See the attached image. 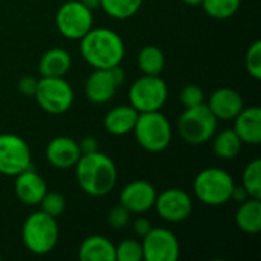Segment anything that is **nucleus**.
<instances>
[{
    "label": "nucleus",
    "mask_w": 261,
    "mask_h": 261,
    "mask_svg": "<svg viewBox=\"0 0 261 261\" xmlns=\"http://www.w3.org/2000/svg\"><path fill=\"white\" fill-rule=\"evenodd\" d=\"M80 52L93 69L119 66L125 55V44L119 34L109 28H92L80 38Z\"/></svg>",
    "instance_id": "1"
},
{
    "label": "nucleus",
    "mask_w": 261,
    "mask_h": 261,
    "mask_svg": "<svg viewBox=\"0 0 261 261\" xmlns=\"http://www.w3.org/2000/svg\"><path fill=\"white\" fill-rule=\"evenodd\" d=\"M73 168L80 188L92 197L106 196L116 185V165L112 158L101 153L99 150L95 153L81 154Z\"/></svg>",
    "instance_id": "2"
},
{
    "label": "nucleus",
    "mask_w": 261,
    "mask_h": 261,
    "mask_svg": "<svg viewBox=\"0 0 261 261\" xmlns=\"http://www.w3.org/2000/svg\"><path fill=\"white\" fill-rule=\"evenodd\" d=\"M60 231L55 217L40 211L29 214L21 228V240L24 248L35 255L52 252L58 243Z\"/></svg>",
    "instance_id": "3"
},
{
    "label": "nucleus",
    "mask_w": 261,
    "mask_h": 261,
    "mask_svg": "<svg viewBox=\"0 0 261 261\" xmlns=\"http://www.w3.org/2000/svg\"><path fill=\"white\" fill-rule=\"evenodd\" d=\"M136 142L150 153L164 151L173 138V128L165 115L161 110L156 112H142L138 115L135 128H133Z\"/></svg>",
    "instance_id": "4"
},
{
    "label": "nucleus",
    "mask_w": 261,
    "mask_h": 261,
    "mask_svg": "<svg viewBox=\"0 0 261 261\" xmlns=\"http://www.w3.org/2000/svg\"><path fill=\"white\" fill-rule=\"evenodd\" d=\"M236 182L232 176L222 168L202 170L194 182L193 190L196 197L208 206H222L231 200Z\"/></svg>",
    "instance_id": "5"
},
{
    "label": "nucleus",
    "mask_w": 261,
    "mask_h": 261,
    "mask_svg": "<svg viewBox=\"0 0 261 261\" xmlns=\"http://www.w3.org/2000/svg\"><path fill=\"white\" fill-rule=\"evenodd\" d=\"M177 130L185 142L191 145H200L214 136L217 130V118L205 102L194 107H185L179 118Z\"/></svg>",
    "instance_id": "6"
},
{
    "label": "nucleus",
    "mask_w": 261,
    "mask_h": 261,
    "mask_svg": "<svg viewBox=\"0 0 261 261\" xmlns=\"http://www.w3.org/2000/svg\"><path fill=\"white\" fill-rule=\"evenodd\" d=\"M34 96L37 104L50 115L66 113L75 99L73 89L64 76H41Z\"/></svg>",
    "instance_id": "7"
},
{
    "label": "nucleus",
    "mask_w": 261,
    "mask_h": 261,
    "mask_svg": "<svg viewBox=\"0 0 261 261\" xmlns=\"http://www.w3.org/2000/svg\"><path fill=\"white\" fill-rule=\"evenodd\" d=\"M168 99V86L161 75H142L128 90L130 106L139 113L161 110Z\"/></svg>",
    "instance_id": "8"
},
{
    "label": "nucleus",
    "mask_w": 261,
    "mask_h": 261,
    "mask_svg": "<svg viewBox=\"0 0 261 261\" xmlns=\"http://www.w3.org/2000/svg\"><path fill=\"white\" fill-rule=\"evenodd\" d=\"M55 24L63 37L80 40L93 28V11L80 0H69L58 8Z\"/></svg>",
    "instance_id": "9"
},
{
    "label": "nucleus",
    "mask_w": 261,
    "mask_h": 261,
    "mask_svg": "<svg viewBox=\"0 0 261 261\" xmlns=\"http://www.w3.org/2000/svg\"><path fill=\"white\" fill-rule=\"evenodd\" d=\"M31 168V150L28 142L14 133L0 135V174L17 176Z\"/></svg>",
    "instance_id": "10"
},
{
    "label": "nucleus",
    "mask_w": 261,
    "mask_h": 261,
    "mask_svg": "<svg viewBox=\"0 0 261 261\" xmlns=\"http://www.w3.org/2000/svg\"><path fill=\"white\" fill-rule=\"evenodd\" d=\"M141 243L145 261H177L180 257V243L167 228H151Z\"/></svg>",
    "instance_id": "11"
},
{
    "label": "nucleus",
    "mask_w": 261,
    "mask_h": 261,
    "mask_svg": "<svg viewBox=\"0 0 261 261\" xmlns=\"http://www.w3.org/2000/svg\"><path fill=\"white\" fill-rule=\"evenodd\" d=\"M124 76L121 66H115L112 69H95L84 84L87 99L93 104L109 102L115 96L118 87L124 83Z\"/></svg>",
    "instance_id": "12"
},
{
    "label": "nucleus",
    "mask_w": 261,
    "mask_h": 261,
    "mask_svg": "<svg viewBox=\"0 0 261 261\" xmlns=\"http://www.w3.org/2000/svg\"><path fill=\"white\" fill-rule=\"evenodd\" d=\"M161 219L168 223H179L190 217L193 211V200L185 190L167 188L156 196L154 206Z\"/></svg>",
    "instance_id": "13"
},
{
    "label": "nucleus",
    "mask_w": 261,
    "mask_h": 261,
    "mask_svg": "<svg viewBox=\"0 0 261 261\" xmlns=\"http://www.w3.org/2000/svg\"><path fill=\"white\" fill-rule=\"evenodd\" d=\"M156 188L147 180H133L125 185L119 194V205L130 214H144L154 206Z\"/></svg>",
    "instance_id": "14"
},
{
    "label": "nucleus",
    "mask_w": 261,
    "mask_h": 261,
    "mask_svg": "<svg viewBox=\"0 0 261 261\" xmlns=\"http://www.w3.org/2000/svg\"><path fill=\"white\" fill-rule=\"evenodd\" d=\"M205 104L217 121H232L243 109V98L232 87H219L210 95Z\"/></svg>",
    "instance_id": "15"
},
{
    "label": "nucleus",
    "mask_w": 261,
    "mask_h": 261,
    "mask_svg": "<svg viewBox=\"0 0 261 261\" xmlns=\"http://www.w3.org/2000/svg\"><path fill=\"white\" fill-rule=\"evenodd\" d=\"M80 158H81V151L78 142L69 136H57L50 139L46 147L47 162L58 170L73 168Z\"/></svg>",
    "instance_id": "16"
},
{
    "label": "nucleus",
    "mask_w": 261,
    "mask_h": 261,
    "mask_svg": "<svg viewBox=\"0 0 261 261\" xmlns=\"http://www.w3.org/2000/svg\"><path fill=\"white\" fill-rule=\"evenodd\" d=\"M14 190L17 199L21 203L28 206H35L40 205L41 199L47 193V185L40 174H37L32 168H28L15 176Z\"/></svg>",
    "instance_id": "17"
},
{
    "label": "nucleus",
    "mask_w": 261,
    "mask_h": 261,
    "mask_svg": "<svg viewBox=\"0 0 261 261\" xmlns=\"http://www.w3.org/2000/svg\"><path fill=\"white\" fill-rule=\"evenodd\" d=\"M232 121L234 132L243 144H261V109L258 106H251L248 109L243 107Z\"/></svg>",
    "instance_id": "18"
},
{
    "label": "nucleus",
    "mask_w": 261,
    "mask_h": 261,
    "mask_svg": "<svg viewBox=\"0 0 261 261\" xmlns=\"http://www.w3.org/2000/svg\"><path fill=\"white\" fill-rule=\"evenodd\" d=\"M139 112L132 106H116L104 116V127L110 135L122 136L132 133Z\"/></svg>",
    "instance_id": "19"
},
{
    "label": "nucleus",
    "mask_w": 261,
    "mask_h": 261,
    "mask_svg": "<svg viewBox=\"0 0 261 261\" xmlns=\"http://www.w3.org/2000/svg\"><path fill=\"white\" fill-rule=\"evenodd\" d=\"M81 261H116L115 245L102 236H90L83 240L78 249Z\"/></svg>",
    "instance_id": "20"
},
{
    "label": "nucleus",
    "mask_w": 261,
    "mask_h": 261,
    "mask_svg": "<svg viewBox=\"0 0 261 261\" xmlns=\"http://www.w3.org/2000/svg\"><path fill=\"white\" fill-rule=\"evenodd\" d=\"M72 67V57L63 47H52L46 50L38 63L41 76H66Z\"/></svg>",
    "instance_id": "21"
},
{
    "label": "nucleus",
    "mask_w": 261,
    "mask_h": 261,
    "mask_svg": "<svg viewBox=\"0 0 261 261\" xmlns=\"http://www.w3.org/2000/svg\"><path fill=\"white\" fill-rule=\"evenodd\" d=\"M236 223L245 234H258L261 231V199H246L236 213Z\"/></svg>",
    "instance_id": "22"
},
{
    "label": "nucleus",
    "mask_w": 261,
    "mask_h": 261,
    "mask_svg": "<svg viewBox=\"0 0 261 261\" xmlns=\"http://www.w3.org/2000/svg\"><path fill=\"white\" fill-rule=\"evenodd\" d=\"M242 141L234 132V128H226L220 132L213 141V151L217 158L223 161L234 159L242 150Z\"/></svg>",
    "instance_id": "23"
},
{
    "label": "nucleus",
    "mask_w": 261,
    "mask_h": 261,
    "mask_svg": "<svg viewBox=\"0 0 261 261\" xmlns=\"http://www.w3.org/2000/svg\"><path fill=\"white\" fill-rule=\"evenodd\" d=\"M138 66L144 75H161L165 67L164 52L156 46H145L138 54Z\"/></svg>",
    "instance_id": "24"
},
{
    "label": "nucleus",
    "mask_w": 261,
    "mask_h": 261,
    "mask_svg": "<svg viewBox=\"0 0 261 261\" xmlns=\"http://www.w3.org/2000/svg\"><path fill=\"white\" fill-rule=\"evenodd\" d=\"M142 6V0H101V6L104 12L116 20H125L133 17L139 8Z\"/></svg>",
    "instance_id": "25"
},
{
    "label": "nucleus",
    "mask_w": 261,
    "mask_h": 261,
    "mask_svg": "<svg viewBox=\"0 0 261 261\" xmlns=\"http://www.w3.org/2000/svg\"><path fill=\"white\" fill-rule=\"evenodd\" d=\"M242 0H202L203 11L216 20L231 18L240 8Z\"/></svg>",
    "instance_id": "26"
},
{
    "label": "nucleus",
    "mask_w": 261,
    "mask_h": 261,
    "mask_svg": "<svg viewBox=\"0 0 261 261\" xmlns=\"http://www.w3.org/2000/svg\"><path fill=\"white\" fill-rule=\"evenodd\" d=\"M242 185L252 199H261V159L251 161L242 177Z\"/></svg>",
    "instance_id": "27"
},
{
    "label": "nucleus",
    "mask_w": 261,
    "mask_h": 261,
    "mask_svg": "<svg viewBox=\"0 0 261 261\" xmlns=\"http://www.w3.org/2000/svg\"><path fill=\"white\" fill-rule=\"evenodd\" d=\"M116 261H141L142 255V243L135 239L122 240L118 246H115Z\"/></svg>",
    "instance_id": "28"
},
{
    "label": "nucleus",
    "mask_w": 261,
    "mask_h": 261,
    "mask_svg": "<svg viewBox=\"0 0 261 261\" xmlns=\"http://www.w3.org/2000/svg\"><path fill=\"white\" fill-rule=\"evenodd\" d=\"M40 206H41V211L49 214L50 217H58L64 213L66 210V197L61 194V193H46L44 197L41 199L40 202Z\"/></svg>",
    "instance_id": "29"
},
{
    "label": "nucleus",
    "mask_w": 261,
    "mask_h": 261,
    "mask_svg": "<svg viewBox=\"0 0 261 261\" xmlns=\"http://www.w3.org/2000/svg\"><path fill=\"white\" fill-rule=\"evenodd\" d=\"M245 66L248 73L254 78V80H261V41L255 40L245 57Z\"/></svg>",
    "instance_id": "30"
},
{
    "label": "nucleus",
    "mask_w": 261,
    "mask_h": 261,
    "mask_svg": "<svg viewBox=\"0 0 261 261\" xmlns=\"http://www.w3.org/2000/svg\"><path fill=\"white\" fill-rule=\"evenodd\" d=\"M180 102L184 107H194L205 102V93L200 86L188 84L180 90Z\"/></svg>",
    "instance_id": "31"
},
{
    "label": "nucleus",
    "mask_w": 261,
    "mask_h": 261,
    "mask_svg": "<svg viewBox=\"0 0 261 261\" xmlns=\"http://www.w3.org/2000/svg\"><path fill=\"white\" fill-rule=\"evenodd\" d=\"M107 222H109V226L110 228H113L116 231H121V229L127 228V225L130 223V213L122 205L113 206L109 211Z\"/></svg>",
    "instance_id": "32"
},
{
    "label": "nucleus",
    "mask_w": 261,
    "mask_h": 261,
    "mask_svg": "<svg viewBox=\"0 0 261 261\" xmlns=\"http://www.w3.org/2000/svg\"><path fill=\"white\" fill-rule=\"evenodd\" d=\"M37 83H38V80L34 76H23L18 81V90L26 96H34L35 89H37Z\"/></svg>",
    "instance_id": "33"
},
{
    "label": "nucleus",
    "mask_w": 261,
    "mask_h": 261,
    "mask_svg": "<svg viewBox=\"0 0 261 261\" xmlns=\"http://www.w3.org/2000/svg\"><path fill=\"white\" fill-rule=\"evenodd\" d=\"M80 151L81 154H89V153H95L99 150V144L93 136H84L80 142H78Z\"/></svg>",
    "instance_id": "34"
},
{
    "label": "nucleus",
    "mask_w": 261,
    "mask_h": 261,
    "mask_svg": "<svg viewBox=\"0 0 261 261\" xmlns=\"http://www.w3.org/2000/svg\"><path fill=\"white\" fill-rule=\"evenodd\" d=\"M150 229H151V223H150V220L145 219V217H138V219L133 222V232H135L138 237H144Z\"/></svg>",
    "instance_id": "35"
},
{
    "label": "nucleus",
    "mask_w": 261,
    "mask_h": 261,
    "mask_svg": "<svg viewBox=\"0 0 261 261\" xmlns=\"http://www.w3.org/2000/svg\"><path fill=\"white\" fill-rule=\"evenodd\" d=\"M246 199H249V194L246 193L243 185H236L234 190H232V194H231V200H236V202L242 203Z\"/></svg>",
    "instance_id": "36"
},
{
    "label": "nucleus",
    "mask_w": 261,
    "mask_h": 261,
    "mask_svg": "<svg viewBox=\"0 0 261 261\" xmlns=\"http://www.w3.org/2000/svg\"><path fill=\"white\" fill-rule=\"evenodd\" d=\"M84 6H87L89 9H96V8H99L101 6V0H80Z\"/></svg>",
    "instance_id": "37"
},
{
    "label": "nucleus",
    "mask_w": 261,
    "mask_h": 261,
    "mask_svg": "<svg viewBox=\"0 0 261 261\" xmlns=\"http://www.w3.org/2000/svg\"><path fill=\"white\" fill-rule=\"evenodd\" d=\"M184 3L190 5V6H199L202 3V0H182Z\"/></svg>",
    "instance_id": "38"
},
{
    "label": "nucleus",
    "mask_w": 261,
    "mask_h": 261,
    "mask_svg": "<svg viewBox=\"0 0 261 261\" xmlns=\"http://www.w3.org/2000/svg\"><path fill=\"white\" fill-rule=\"evenodd\" d=\"M0 260H2V255H0Z\"/></svg>",
    "instance_id": "39"
}]
</instances>
